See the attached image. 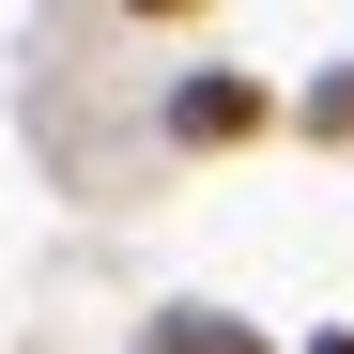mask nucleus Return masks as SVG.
I'll list each match as a JSON object with an SVG mask.
<instances>
[{
  "label": "nucleus",
  "mask_w": 354,
  "mask_h": 354,
  "mask_svg": "<svg viewBox=\"0 0 354 354\" xmlns=\"http://www.w3.org/2000/svg\"><path fill=\"white\" fill-rule=\"evenodd\" d=\"M277 124H292V93L247 77V62H185V77H154V139H169V154H247V139H277Z\"/></svg>",
  "instance_id": "1"
},
{
  "label": "nucleus",
  "mask_w": 354,
  "mask_h": 354,
  "mask_svg": "<svg viewBox=\"0 0 354 354\" xmlns=\"http://www.w3.org/2000/svg\"><path fill=\"white\" fill-rule=\"evenodd\" d=\"M308 354H354V324H324V339H308Z\"/></svg>",
  "instance_id": "4"
},
{
  "label": "nucleus",
  "mask_w": 354,
  "mask_h": 354,
  "mask_svg": "<svg viewBox=\"0 0 354 354\" xmlns=\"http://www.w3.org/2000/svg\"><path fill=\"white\" fill-rule=\"evenodd\" d=\"M292 139H308V154H354V62H324L308 93H292Z\"/></svg>",
  "instance_id": "3"
},
{
  "label": "nucleus",
  "mask_w": 354,
  "mask_h": 354,
  "mask_svg": "<svg viewBox=\"0 0 354 354\" xmlns=\"http://www.w3.org/2000/svg\"><path fill=\"white\" fill-rule=\"evenodd\" d=\"M139 354H277L247 308H216V292H169V308L139 324Z\"/></svg>",
  "instance_id": "2"
}]
</instances>
